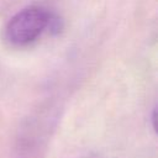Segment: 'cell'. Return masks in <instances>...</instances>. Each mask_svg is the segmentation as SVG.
Wrapping results in <instances>:
<instances>
[{"label": "cell", "instance_id": "cell-1", "mask_svg": "<svg viewBox=\"0 0 158 158\" xmlns=\"http://www.w3.org/2000/svg\"><path fill=\"white\" fill-rule=\"evenodd\" d=\"M48 30H59L58 17L46 6L30 5L17 11L7 21L4 38L12 47H26Z\"/></svg>", "mask_w": 158, "mask_h": 158}, {"label": "cell", "instance_id": "cell-2", "mask_svg": "<svg viewBox=\"0 0 158 158\" xmlns=\"http://www.w3.org/2000/svg\"><path fill=\"white\" fill-rule=\"evenodd\" d=\"M84 158H102V157H99V156H88V157H84Z\"/></svg>", "mask_w": 158, "mask_h": 158}]
</instances>
